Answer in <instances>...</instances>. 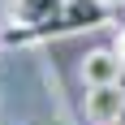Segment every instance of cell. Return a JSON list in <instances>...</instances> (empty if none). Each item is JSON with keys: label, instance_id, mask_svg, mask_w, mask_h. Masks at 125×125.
<instances>
[{"label": "cell", "instance_id": "1", "mask_svg": "<svg viewBox=\"0 0 125 125\" xmlns=\"http://www.w3.org/2000/svg\"><path fill=\"white\" fill-rule=\"evenodd\" d=\"M13 30L9 43H35L52 35H73V30H95L112 17L104 0H13Z\"/></svg>", "mask_w": 125, "mask_h": 125}, {"label": "cell", "instance_id": "2", "mask_svg": "<svg viewBox=\"0 0 125 125\" xmlns=\"http://www.w3.org/2000/svg\"><path fill=\"white\" fill-rule=\"evenodd\" d=\"M125 112V95L121 86H86V121L91 125H121Z\"/></svg>", "mask_w": 125, "mask_h": 125}, {"label": "cell", "instance_id": "3", "mask_svg": "<svg viewBox=\"0 0 125 125\" xmlns=\"http://www.w3.org/2000/svg\"><path fill=\"white\" fill-rule=\"evenodd\" d=\"M121 69H125V61L116 56V48H95L82 61V82L86 86H112V82H121Z\"/></svg>", "mask_w": 125, "mask_h": 125}, {"label": "cell", "instance_id": "4", "mask_svg": "<svg viewBox=\"0 0 125 125\" xmlns=\"http://www.w3.org/2000/svg\"><path fill=\"white\" fill-rule=\"evenodd\" d=\"M112 48H116V56L125 61V22H121V30H116V43H112Z\"/></svg>", "mask_w": 125, "mask_h": 125}, {"label": "cell", "instance_id": "5", "mask_svg": "<svg viewBox=\"0 0 125 125\" xmlns=\"http://www.w3.org/2000/svg\"><path fill=\"white\" fill-rule=\"evenodd\" d=\"M116 86H121V95H125V69H121V82H116ZM121 125H125V112H121Z\"/></svg>", "mask_w": 125, "mask_h": 125}]
</instances>
